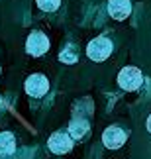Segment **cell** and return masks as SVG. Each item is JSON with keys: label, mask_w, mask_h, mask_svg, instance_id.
Wrapping results in <instances>:
<instances>
[{"label": "cell", "mask_w": 151, "mask_h": 159, "mask_svg": "<svg viewBox=\"0 0 151 159\" xmlns=\"http://www.w3.org/2000/svg\"><path fill=\"white\" fill-rule=\"evenodd\" d=\"M112 49H114L112 41L104 38V35H100V38L92 39L87 45V55H88V59L96 61V63H102V61H106L112 55Z\"/></svg>", "instance_id": "obj_1"}, {"label": "cell", "mask_w": 151, "mask_h": 159, "mask_svg": "<svg viewBox=\"0 0 151 159\" xmlns=\"http://www.w3.org/2000/svg\"><path fill=\"white\" fill-rule=\"evenodd\" d=\"M141 83H143V75L137 67L130 65V67H124V69L118 73V84H120V89H124V90H137L141 87Z\"/></svg>", "instance_id": "obj_2"}, {"label": "cell", "mask_w": 151, "mask_h": 159, "mask_svg": "<svg viewBox=\"0 0 151 159\" xmlns=\"http://www.w3.org/2000/svg\"><path fill=\"white\" fill-rule=\"evenodd\" d=\"M26 51L28 55H33V57H41V55H45L49 51V38L39 32V30H35L28 35L26 39Z\"/></svg>", "instance_id": "obj_3"}, {"label": "cell", "mask_w": 151, "mask_h": 159, "mask_svg": "<svg viewBox=\"0 0 151 159\" xmlns=\"http://www.w3.org/2000/svg\"><path fill=\"white\" fill-rule=\"evenodd\" d=\"M73 142L75 139L71 138L69 132H55L51 134L49 139H47V148H49L51 153L55 155H65L73 149Z\"/></svg>", "instance_id": "obj_4"}, {"label": "cell", "mask_w": 151, "mask_h": 159, "mask_svg": "<svg viewBox=\"0 0 151 159\" xmlns=\"http://www.w3.org/2000/svg\"><path fill=\"white\" fill-rule=\"evenodd\" d=\"M47 90H49V81H47L45 75L41 73H35V75H29L26 81V93L33 98H41Z\"/></svg>", "instance_id": "obj_5"}, {"label": "cell", "mask_w": 151, "mask_h": 159, "mask_svg": "<svg viewBox=\"0 0 151 159\" xmlns=\"http://www.w3.org/2000/svg\"><path fill=\"white\" fill-rule=\"evenodd\" d=\"M126 139H128V134L118 126H108L102 134V143L108 149H120L126 143Z\"/></svg>", "instance_id": "obj_6"}, {"label": "cell", "mask_w": 151, "mask_h": 159, "mask_svg": "<svg viewBox=\"0 0 151 159\" xmlns=\"http://www.w3.org/2000/svg\"><path fill=\"white\" fill-rule=\"evenodd\" d=\"M131 12V2L130 0H108V14L114 20H126Z\"/></svg>", "instance_id": "obj_7"}, {"label": "cell", "mask_w": 151, "mask_h": 159, "mask_svg": "<svg viewBox=\"0 0 151 159\" xmlns=\"http://www.w3.org/2000/svg\"><path fill=\"white\" fill-rule=\"evenodd\" d=\"M67 132L71 134V138H73V139H84L90 134V124L84 118H75L69 124V130Z\"/></svg>", "instance_id": "obj_8"}, {"label": "cell", "mask_w": 151, "mask_h": 159, "mask_svg": "<svg viewBox=\"0 0 151 159\" xmlns=\"http://www.w3.org/2000/svg\"><path fill=\"white\" fill-rule=\"evenodd\" d=\"M16 151V138L12 132H0V155H12Z\"/></svg>", "instance_id": "obj_9"}, {"label": "cell", "mask_w": 151, "mask_h": 159, "mask_svg": "<svg viewBox=\"0 0 151 159\" xmlns=\"http://www.w3.org/2000/svg\"><path fill=\"white\" fill-rule=\"evenodd\" d=\"M35 2L43 12H55L59 8V4H61V0H35Z\"/></svg>", "instance_id": "obj_10"}, {"label": "cell", "mask_w": 151, "mask_h": 159, "mask_svg": "<svg viewBox=\"0 0 151 159\" xmlns=\"http://www.w3.org/2000/svg\"><path fill=\"white\" fill-rule=\"evenodd\" d=\"M59 59H61L63 63H75V61H77V53L73 49H65V51H61Z\"/></svg>", "instance_id": "obj_11"}, {"label": "cell", "mask_w": 151, "mask_h": 159, "mask_svg": "<svg viewBox=\"0 0 151 159\" xmlns=\"http://www.w3.org/2000/svg\"><path fill=\"white\" fill-rule=\"evenodd\" d=\"M145 128H147V132L151 134V114H149V118H147V122H145Z\"/></svg>", "instance_id": "obj_12"}]
</instances>
